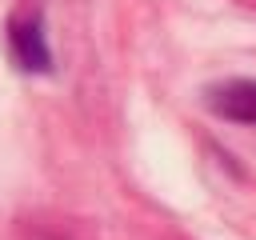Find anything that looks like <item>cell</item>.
<instances>
[{
    "label": "cell",
    "instance_id": "obj_2",
    "mask_svg": "<svg viewBox=\"0 0 256 240\" xmlns=\"http://www.w3.org/2000/svg\"><path fill=\"white\" fill-rule=\"evenodd\" d=\"M208 104L228 116V120H240V124H256V80H232V84H220Z\"/></svg>",
    "mask_w": 256,
    "mask_h": 240
},
{
    "label": "cell",
    "instance_id": "obj_1",
    "mask_svg": "<svg viewBox=\"0 0 256 240\" xmlns=\"http://www.w3.org/2000/svg\"><path fill=\"white\" fill-rule=\"evenodd\" d=\"M8 48H12L16 68H24V72H52V48H48L40 16L12 20L8 24Z\"/></svg>",
    "mask_w": 256,
    "mask_h": 240
}]
</instances>
